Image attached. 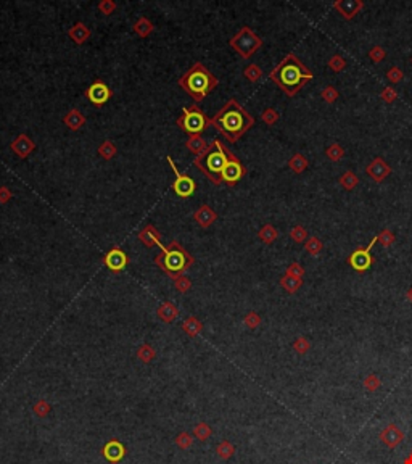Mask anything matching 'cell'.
I'll return each mask as SVG.
<instances>
[{
	"label": "cell",
	"mask_w": 412,
	"mask_h": 464,
	"mask_svg": "<svg viewBox=\"0 0 412 464\" xmlns=\"http://www.w3.org/2000/svg\"><path fill=\"white\" fill-rule=\"evenodd\" d=\"M213 126L227 142H237L245 132L254 126V118L245 110L235 98L226 102L219 112L211 118Z\"/></svg>",
	"instance_id": "1"
},
{
	"label": "cell",
	"mask_w": 412,
	"mask_h": 464,
	"mask_svg": "<svg viewBox=\"0 0 412 464\" xmlns=\"http://www.w3.org/2000/svg\"><path fill=\"white\" fill-rule=\"evenodd\" d=\"M271 81L287 94L288 97H295L299 89L314 77V73L308 70L295 53H288L287 57L269 73Z\"/></svg>",
	"instance_id": "2"
},
{
	"label": "cell",
	"mask_w": 412,
	"mask_h": 464,
	"mask_svg": "<svg viewBox=\"0 0 412 464\" xmlns=\"http://www.w3.org/2000/svg\"><path fill=\"white\" fill-rule=\"evenodd\" d=\"M218 77L211 73L203 63H193L192 68H188L181 77L179 86L182 91L190 95L195 102H202L218 87Z\"/></svg>",
	"instance_id": "3"
},
{
	"label": "cell",
	"mask_w": 412,
	"mask_h": 464,
	"mask_svg": "<svg viewBox=\"0 0 412 464\" xmlns=\"http://www.w3.org/2000/svg\"><path fill=\"white\" fill-rule=\"evenodd\" d=\"M227 153L229 149L219 139H214L202 155L195 157L193 164L214 185H219L222 184V171L227 163Z\"/></svg>",
	"instance_id": "4"
},
{
	"label": "cell",
	"mask_w": 412,
	"mask_h": 464,
	"mask_svg": "<svg viewBox=\"0 0 412 464\" xmlns=\"http://www.w3.org/2000/svg\"><path fill=\"white\" fill-rule=\"evenodd\" d=\"M193 263L195 258L177 240L171 242L168 247L161 245L160 253L155 257V264L172 279L182 276Z\"/></svg>",
	"instance_id": "5"
},
{
	"label": "cell",
	"mask_w": 412,
	"mask_h": 464,
	"mask_svg": "<svg viewBox=\"0 0 412 464\" xmlns=\"http://www.w3.org/2000/svg\"><path fill=\"white\" fill-rule=\"evenodd\" d=\"M176 124L188 136H200L211 126V118L198 105H190L182 110V115L177 118Z\"/></svg>",
	"instance_id": "6"
},
{
	"label": "cell",
	"mask_w": 412,
	"mask_h": 464,
	"mask_svg": "<svg viewBox=\"0 0 412 464\" xmlns=\"http://www.w3.org/2000/svg\"><path fill=\"white\" fill-rule=\"evenodd\" d=\"M229 46L235 50L242 58L248 60L261 49L263 39L256 34L251 28L243 26L237 34L229 40Z\"/></svg>",
	"instance_id": "7"
},
{
	"label": "cell",
	"mask_w": 412,
	"mask_h": 464,
	"mask_svg": "<svg viewBox=\"0 0 412 464\" xmlns=\"http://www.w3.org/2000/svg\"><path fill=\"white\" fill-rule=\"evenodd\" d=\"M168 163H169V166H171V170H172V173H174V176H176V179H174V182H172V191H174V194H176L177 197H181V198H188V197H192V195L195 194V191H197V184H195V181H193L188 174L181 173L179 168L176 166V163L172 161L171 157H168Z\"/></svg>",
	"instance_id": "8"
},
{
	"label": "cell",
	"mask_w": 412,
	"mask_h": 464,
	"mask_svg": "<svg viewBox=\"0 0 412 464\" xmlns=\"http://www.w3.org/2000/svg\"><path fill=\"white\" fill-rule=\"evenodd\" d=\"M378 242V237L377 236H374V239L369 242V245H367L365 248H356L351 255H350V258H348V263H350V266L354 269V271H358V272H364V271H367L371 266H372V255H371V250L374 248V245Z\"/></svg>",
	"instance_id": "9"
},
{
	"label": "cell",
	"mask_w": 412,
	"mask_h": 464,
	"mask_svg": "<svg viewBox=\"0 0 412 464\" xmlns=\"http://www.w3.org/2000/svg\"><path fill=\"white\" fill-rule=\"evenodd\" d=\"M245 174H247V168H245L243 163L229 150L227 163L224 166V171H222V182H226L227 185H235L238 181H242Z\"/></svg>",
	"instance_id": "10"
},
{
	"label": "cell",
	"mask_w": 412,
	"mask_h": 464,
	"mask_svg": "<svg viewBox=\"0 0 412 464\" xmlns=\"http://www.w3.org/2000/svg\"><path fill=\"white\" fill-rule=\"evenodd\" d=\"M85 97L89 98V102H91L94 107L102 108L105 103H108L110 98L113 97V91H111L102 79H97L92 86L87 87Z\"/></svg>",
	"instance_id": "11"
},
{
	"label": "cell",
	"mask_w": 412,
	"mask_h": 464,
	"mask_svg": "<svg viewBox=\"0 0 412 464\" xmlns=\"http://www.w3.org/2000/svg\"><path fill=\"white\" fill-rule=\"evenodd\" d=\"M103 263H105V266H106L111 272H121L122 269H124V268L127 266L129 257H127V253H126L124 250H122V248L113 247V248H111V250L106 253V255H105Z\"/></svg>",
	"instance_id": "12"
},
{
	"label": "cell",
	"mask_w": 412,
	"mask_h": 464,
	"mask_svg": "<svg viewBox=\"0 0 412 464\" xmlns=\"http://www.w3.org/2000/svg\"><path fill=\"white\" fill-rule=\"evenodd\" d=\"M365 173H367V176H369L372 181L382 182V181H385L388 176H389V173H392V168H389V164L382 157H377L369 164H367Z\"/></svg>",
	"instance_id": "13"
},
{
	"label": "cell",
	"mask_w": 412,
	"mask_h": 464,
	"mask_svg": "<svg viewBox=\"0 0 412 464\" xmlns=\"http://www.w3.org/2000/svg\"><path fill=\"white\" fill-rule=\"evenodd\" d=\"M333 8L344 19H353L364 8V2L362 0H338V2L333 4Z\"/></svg>",
	"instance_id": "14"
},
{
	"label": "cell",
	"mask_w": 412,
	"mask_h": 464,
	"mask_svg": "<svg viewBox=\"0 0 412 464\" xmlns=\"http://www.w3.org/2000/svg\"><path fill=\"white\" fill-rule=\"evenodd\" d=\"M10 149H12V152L16 155L18 158L25 160V158L29 157L32 152H34L36 143L32 142L26 134H19L12 143H10Z\"/></svg>",
	"instance_id": "15"
},
{
	"label": "cell",
	"mask_w": 412,
	"mask_h": 464,
	"mask_svg": "<svg viewBox=\"0 0 412 464\" xmlns=\"http://www.w3.org/2000/svg\"><path fill=\"white\" fill-rule=\"evenodd\" d=\"M380 440L382 444L386 445L388 448H396L401 441L404 440V432L401 430L396 424H388L380 434Z\"/></svg>",
	"instance_id": "16"
},
{
	"label": "cell",
	"mask_w": 412,
	"mask_h": 464,
	"mask_svg": "<svg viewBox=\"0 0 412 464\" xmlns=\"http://www.w3.org/2000/svg\"><path fill=\"white\" fill-rule=\"evenodd\" d=\"M102 455L110 462H119L122 458L126 456V448H124V445L121 444V441L111 440L102 448Z\"/></svg>",
	"instance_id": "17"
},
{
	"label": "cell",
	"mask_w": 412,
	"mask_h": 464,
	"mask_svg": "<svg viewBox=\"0 0 412 464\" xmlns=\"http://www.w3.org/2000/svg\"><path fill=\"white\" fill-rule=\"evenodd\" d=\"M139 239L143 245L147 248H151V247H161V236L160 232L157 230L153 224H148L143 227L140 232H139Z\"/></svg>",
	"instance_id": "18"
},
{
	"label": "cell",
	"mask_w": 412,
	"mask_h": 464,
	"mask_svg": "<svg viewBox=\"0 0 412 464\" xmlns=\"http://www.w3.org/2000/svg\"><path fill=\"white\" fill-rule=\"evenodd\" d=\"M193 219L197 221V224H198L200 227L206 229V227H209V226L213 224L214 221L218 219V213H216L214 209L211 208L209 205H202V206H200V208L197 209V212H195Z\"/></svg>",
	"instance_id": "19"
},
{
	"label": "cell",
	"mask_w": 412,
	"mask_h": 464,
	"mask_svg": "<svg viewBox=\"0 0 412 464\" xmlns=\"http://www.w3.org/2000/svg\"><path fill=\"white\" fill-rule=\"evenodd\" d=\"M68 36H70V39L73 40V42H76L77 46H81V44H84V42H87L89 39H91V36H92V32H91V29H89L84 23H76L70 31H68Z\"/></svg>",
	"instance_id": "20"
},
{
	"label": "cell",
	"mask_w": 412,
	"mask_h": 464,
	"mask_svg": "<svg viewBox=\"0 0 412 464\" xmlns=\"http://www.w3.org/2000/svg\"><path fill=\"white\" fill-rule=\"evenodd\" d=\"M63 123L66 124V128H70L71 131H79L85 124V116L77 108H73L64 115Z\"/></svg>",
	"instance_id": "21"
},
{
	"label": "cell",
	"mask_w": 412,
	"mask_h": 464,
	"mask_svg": "<svg viewBox=\"0 0 412 464\" xmlns=\"http://www.w3.org/2000/svg\"><path fill=\"white\" fill-rule=\"evenodd\" d=\"M157 314H158V318L161 319L163 323L171 324V323L174 321V319H177V316H179V309H177V306H176L174 303H171V302H164L163 305H160Z\"/></svg>",
	"instance_id": "22"
},
{
	"label": "cell",
	"mask_w": 412,
	"mask_h": 464,
	"mask_svg": "<svg viewBox=\"0 0 412 464\" xmlns=\"http://www.w3.org/2000/svg\"><path fill=\"white\" fill-rule=\"evenodd\" d=\"M209 143L202 137V136H190L185 142V147L188 149V152H192L193 155H202L206 149H208Z\"/></svg>",
	"instance_id": "23"
},
{
	"label": "cell",
	"mask_w": 412,
	"mask_h": 464,
	"mask_svg": "<svg viewBox=\"0 0 412 464\" xmlns=\"http://www.w3.org/2000/svg\"><path fill=\"white\" fill-rule=\"evenodd\" d=\"M182 330L188 337H197L203 330V323H200V319L195 316H190L182 323Z\"/></svg>",
	"instance_id": "24"
},
{
	"label": "cell",
	"mask_w": 412,
	"mask_h": 464,
	"mask_svg": "<svg viewBox=\"0 0 412 464\" xmlns=\"http://www.w3.org/2000/svg\"><path fill=\"white\" fill-rule=\"evenodd\" d=\"M134 31H136V34H139L140 37H148L155 31V26L148 18L140 16L136 23H134Z\"/></svg>",
	"instance_id": "25"
},
{
	"label": "cell",
	"mask_w": 412,
	"mask_h": 464,
	"mask_svg": "<svg viewBox=\"0 0 412 464\" xmlns=\"http://www.w3.org/2000/svg\"><path fill=\"white\" fill-rule=\"evenodd\" d=\"M308 164H309V161L303 153H295L293 157L288 160V166H290V170L296 174H301L303 171H306Z\"/></svg>",
	"instance_id": "26"
},
{
	"label": "cell",
	"mask_w": 412,
	"mask_h": 464,
	"mask_svg": "<svg viewBox=\"0 0 412 464\" xmlns=\"http://www.w3.org/2000/svg\"><path fill=\"white\" fill-rule=\"evenodd\" d=\"M280 285H282V289H285L288 293H295L303 287V279H298V278H293V276H290V274H285L284 278L280 279Z\"/></svg>",
	"instance_id": "27"
},
{
	"label": "cell",
	"mask_w": 412,
	"mask_h": 464,
	"mask_svg": "<svg viewBox=\"0 0 412 464\" xmlns=\"http://www.w3.org/2000/svg\"><path fill=\"white\" fill-rule=\"evenodd\" d=\"M340 185L343 187V189H346V191H353L356 185L359 184V178L358 176L354 174V171H351V170H348V171H344L341 176H340Z\"/></svg>",
	"instance_id": "28"
},
{
	"label": "cell",
	"mask_w": 412,
	"mask_h": 464,
	"mask_svg": "<svg viewBox=\"0 0 412 464\" xmlns=\"http://www.w3.org/2000/svg\"><path fill=\"white\" fill-rule=\"evenodd\" d=\"M97 152H98V155L103 160H111V158L116 157L118 149H116V145L111 140H103L102 143H100V147L97 149Z\"/></svg>",
	"instance_id": "29"
},
{
	"label": "cell",
	"mask_w": 412,
	"mask_h": 464,
	"mask_svg": "<svg viewBox=\"0 0 412 464\" xmlns=\"http://www.w3.org/2000/svg\"><path fill=\"white\" fill-rule=\"evenodd\" d=\"M258 237L264 242V244H272V242H275V239L279 237V230H277L272 224H266L259 229Z\"/></svg>",
	"instance_id": "30"
},
{
	"label": "cell",
	"mask_w": 412,
	"mask_h": 464,
	"mask_svg": "<svg viewBox=\"0 0 412 464\" xmlns=\"http://www.w3.org/2000/svg\"><path fill=\"white\" fill-rule=\"evenodd\" d=\"M216 453L221 459H230L233 456V453H235V447H233L229 440H224L216 447Z\"/></svg>",
	"instance_id": "31"
},
{
	"label": "cell",
	"mask_w": 412,
	"mask_h": 464,
	"mask_svg": "<svg viewBox=\"0 0 412 464\" xmlns=\"http://www.w3.org/2000/svg\"><path fill=\"white\" fill-rule=\"evenodd\" d=\"M326 155H327V158L330 161H340L344 157V149L340 145L338 142H333V143H330V145L327 147Z\"/></svg>",
	"instance_id": "32"
},
{
	"label": "cell",
	"mask_w": 412,
	"mask_h": 464,
	"mask_svg": "<svg viewBox=\"0 0 412 464\" xmlns=\"http://www.w3.org/2000/svg\"><path fill=\"white\" fill-rule=\"evenodd\" d=\"M243 76L247 77L250 82H258L263 77V70L256 63H251L243 70Z\"/></svg>",
	"instance_id": "33"
},
{
	"label": "cell",
	"mask_w": 412,
	"mask_h": 464,
	"mask_svg": "<svg viewBox=\"0 0 412 464\" xmlns=\"http://www.w3.org/2000/svg\"><path fill=\"white\" fill-rule=\"evenodd\" d=\"M322 248H324V244H322V242L317 237H309L305 242V250L309 253V255H313V257H317L319 253L322 251Z\"/></svg>",
	"instance_id": "34"
},
{
	"label": "cell",
	"mask_w": 412,
	"mask_h": 464,
	"mask_svg": "<svg viewBox=\"0 0 412 464\" xmlns=\"http://www.w3.org/2000/svg\"><path fill=\"white\" fill-rule=\"evenodd\" d=\"M155 356H157V351H155V348L151 345H142L137 350V358L142 363H150L155 360Z\"/></svg>",
	"instance_id": "35"
},
{
	"label": "cell",
	"mask_w": 412,
	"mask_h": 464,
	"mask_svg": "<svg viewBox=\"0 0 412 464\" xmlns=\"http://www.w3.org/2000/svg\"><path fill=\"white\" fill-rule=\"evenodd\" d=\"M193 437L198 438L200 441H206L211 437V427L206 423H200L193 429Z\"/></svg>",
	"instance_id": "36"
},
{
	"label": "cell",
	"mask_w": 412,
	"mask_h": 464,
	"mask_svg": "<svg viewBox=\"0 0 412 464\" xmlns=\"http://www.w3.org/2000/svg\"><path fill=\"white\" fill-rule=\"evenodd\" d=\"M364 387H365V390L367 392H377L378 389L382 387V381H380V377H378L377 374H369L367 377L364 379Z\"/></svg>",
	"instance_id": "37"
},
{
	"label": "cell",
	"mask_w": 412,
	"mask_h": 464,
	"mask_svg": "<svg viewBox=\"0 0 412 464\" xmlns=\"http://www.w3.org/2000/svg\"><path fill=\"white\" fill-rule=\"evenodd\" d=\"M279 118H280L279 112H277V110H274V108H266L264 112L261 113V119L264 121L267 126H274L277 121H279Z\"/></svg>",
	"instance_id": "38"
},
{
	"label": "cell",
	"mask_w": 412,
	"mask_h": 464,
	"mask_svg": "<svg viewBox=\"0 0 412 464\" xmlns=\"http://www.w3.org/2000/svg\"><path fill=\"white\" fill-rule=\"evenodd\" d=\"M290 237L293 242H296V244H303V242L308 240V230L303 226H295L290 230Z\"/></svg>",
	"instance_id": "39"
},
{
	"label": "cell",
	"mask_w": 412,
	"mask_h": 464,
	"mask_svg": "<svg viewBox=\"0 0 412 464\" xmlns=\"http://www.w3.org/2000/svg\"><path fill=\"white\" fill-rule=\"evenodd\" d=\"M176 445L179 447L181 450H188L193 445V437L188 432H181L179 435L176 437Z\"/></svg>",
	"instance_id": "40"
},
{
	"label": "cell",
	"mask_w": 412,
	"mask_h": 464,
	"mask_svg": "<svg viewBox=\"0 0 412 464\" xmlns=\"http://www.w3.org/2000/svg\"><path fill=\"white\" fill-rule=\"evenodd\" d=\"M309 348H311V342H309L305 335L298 337V339L293 342V350L298 353V355H305V353L309 351Z\"/></svg>",
	"instance_id": "41"
},
{
	"label": "cell",
	"mask_w": 412,
	"mask_h": 464,
	"mask_svg": "<svg viewBox=\"0 0 412 464\" xmlns=\"http://www.w3.org/2000/svg\"><path fill=\"white\" fill-rule=\"evenodd\" d=\"M329 68L332 71H335V73H340V71H343L344 68H346V61H344V58L341 57V55H333V57L329 60Z\"/></svg>",
	"instance_id": "42"
},
{
	"label": "cell",
	"mask_w": 412,
	"mask_h": 464,
	"mask_svg": "<svg viewBox=\"0 0 412 464\" xmlns=\"http://www.w3.org/2000/svg\"><path fill=\"white\" fill-rule=\"evenodd\" d=\"M338 91L335 89L333 86H326L324 87V91L320 92V97H322V100H326L327 103H333L338 98Z\"/></svg>",
	"instance_id": "43"
},
{
	"label": "cell",
	"mask_w": 412,
	"mask_h": 464,
	"mask_svg": "<svg viewBox=\"0 0 412 464\" xmlns=\"http://www.w3.org/2000/svg\"><path fill=\"white\" fill-rule=\"evenodd\" d=\"M377 237H378V242H380V244H382L383 247H392V245L395 244V240H396V239H395V234H393V232L389 230V229H383Z\"/></svg>",
	"instance_id": "44"
},
{
	"label": "cell",
	"mask_w": 412,
	"mask_h": 464,
	"mask_svg": "<svg viewBox=\"0 0 412 464\" xmlns=\"http://www.w3.org/2000/svg\"><path fill=\"white\" fill-rule=\"evenodd\" d=\"M243 323L248 329H256L261 324V316L256 311H250V313H247V316L243 318Z\"/></svg>",
	"instance_id": "45"
},
{
	"label": "cell",
	"mask_w": 412,
	"mask_h": 464,
	"mask_svg": "<svg viewBox=\"0 0 412 464\" xmlns=\"http://www.w3.org/2000/svg\"><path fill=\"white\" fill-rule=\"evenodd\" d=\"M174 285H176V289L179 290V292L185 293L187 290L192 289V281L188 279V278H185V276L182 274V276H179V278L174 279Z\"/></svg>",
	"instance_id": "46"
},
{
	"label": "cell",
	"mask_w": 412,
	"mask_h": 464,
	"mask_svg": "<svg viewBox=\"0 0 412 464\" xmlns=\"http://www.w3.org/2000/svg\"><path fill=\"white\" fill-rule=\"evenodd\" d=\"M385 57H386V52H385V49H383L382 46H375V47H372L371 52H369V58H371L374 63H382V61L385 60Z\"/></svg>",
	"instance_id": "47"
},
{
	"label": "cell",
	"mask_w": 412,
	"mask_h": 464,
	"mask_svg": "<svg viewBox=\"0 0 412 464\" xmlns=\"http://www.w3.org/2000/svg\"><path fill=\"white\" fill-rule=\"evenodd\" d=\"M97 8L100 10V13L111 15V13H115V10L118 8V5H116L115 0H102V2L97 5Z\"/></svg>",
	"instance_id": "48"
},
{
	"label": "cell",
	"mask_w": 412,
	"mask_h": 464,
	"mask_svg": "<svg viewBox=\"0 0 412 464\" xmlns=\"http://www.w3.org/2000/svg\"><path fill=\"white\" fill-rule=\"evenodd\" d=\"M50 410L52 408L46 400H39L34 406H32V411H34L36 416H39V417H46L50 413Z\"/></svg>",
	"instance_id": "49"
},
{
	"label": "cell",
	"mask_w": 412,
	"mask_h": 464,
	"mask_svg": "<svg viewBox=\"0 0 412 464\" xmlns=\"http://www.w3.org/2000/svg\"><path fill=\"white\" fill-rule=\"evenodd\" d=\"M386 77L389 81H392L393 84H398L399 81H403V77H404V74H403V71H401L398 66H392V68L388 70V73H386Z\"/></svg>",
	"instance_id": "50"
},
{
	"label": "cell",
	"mask_w": 412,
	"mask_h": 464,
	"mask_svg": "<svg viewBox=\"0 0 412 464\" xmlns=\"http://www.w3.org/2000/svg\"><path fill=\"white\" fill-rule=\"evenodd\" d=\"M285 274H290V276H293V278L303 279V276H305V268H303L299 263H292L290 266L287 268V272H285Z\"/></svg>",
	"instance_id": "51"
},
{
	"label": "cell",
	"mask_w": 412,
	"mask_h": 464,
	"mask_svg": "<svg viewBox=\"0 0 412 464\" xmlns=\"http://www.w3.org/2000/svg\"><path fill=\"white\" fill-rule=\"evenodd\" d=\"M380 98L386 103H392L398 98V92L393 89V87H385V89L382 91V94H380Z\"/></svg>",
	"instance_id": "52"
},
{
	"label": "cell",
	"mask_w": 412,
	"mask_h": 464,
	"mask_svg": "<svg viewBox=\"0 0 412 464\" xmlns=\"http://www.w3.org/2000/svg\"><path fill=\"white\" fill-rule=\"evenodd\" d=\"M12 197H13V194L7 185L0 187V203H7L8 200H12Z\"/></svg>",
	"instance_id": "53"
},
{
	"label": "cell",
	"mask_w": 412,
	"mask_h": 464,
	"mask_svg": "<svg viewBox=\"0 0 412 464\" xmlns=\"http://www.w3.org/2000/svg\"><path fill=\"white\" fill-rule=\"evenodd\" d=\"M406 297H407V302H409V303H412V287H410V289L407 290Z\"/></svg>",
	"instance_id": "54"
},
{
	"label": "cell",
	"mask_w": 412,
	"mask_h": 464,
	"mask_svg": "<svg viewBox=\"0 0 412 464\" xmlns=\"http://www.w3.org/2000/svg\"><path fill=\"white\" fill-rule=\"evenodd\" d=\"M404 464H412V455H409V456L404 459Z\"/></svg>",
	"instance_id": "55"
},
{
	"label": "cell",
	"mask_w": 412,
	"mask_h": 464,
	"mask_svg": "<svg viewBox=\"0 0 412 464\" xmlns=\"http://www.w3.org/2000/svg\"><path fill=\"white\" fill-rule=\"evenodd\" d=\"M410 455H412V451H410Z\"/></svg>",
	"instance_id": "56"
},
{
	"label": "cell",
	"mask_w": 412,
	"mask_h": 464,
	"mask_svg": "<svg viewBox=\"0 0 412 464\" xmlns=\"http://www.w3.org/2000/svg\"><path fill=\"white\" fill-rule=\"evenodd\" d=\"M410 61H412V58H410Z\"/></svg>",
	"instance_id": "57"
}]
</instances>
